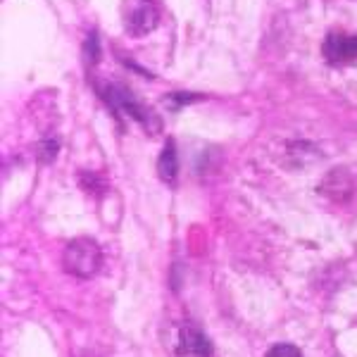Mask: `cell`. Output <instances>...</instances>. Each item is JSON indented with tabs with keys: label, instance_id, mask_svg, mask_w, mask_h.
<instances>
[{
	"label": "cell",
	"instance_id": "cell-1",
	"mask_svg": "<svg viewBox=\"0 0 357 357\" xmlns=\"http://www.w3.org/2000/svg\"><path fill=\"white\" fill-rule=\"evenodd\" d=\"M100 91V98L105 100V105L110 107V112L114 114L117 119L122 117H131L136 119L141 126H146L148 134H155V131H160V119L158 114H155L151 107L143 105L138 98L131 93L129 89H124V86H117V84H105Z\"/></svg>",
	"mask_w": 357,
	"mask_h": 357
},
{
	"label": "cell",
	"instance_id": "cell-2",
	"mask_svg": "<svg viewBox=\"0 0 357 357\" xmlns=\"http://www.w3.org/2000/svg\"><path fill=\"white\" fill-rule=\"evenodd\" d=\"M102 267V250L89 236H79V238L69 241L65 250V269L69 274L79 276V279H89L100 272Z\"/></svg>",
	"mask_w": 357,
	"mask_h": 357
},
{
	"label": "cell",
	"instance_id": "cell-3",
	"mask_svg": "<svg viewBox=\"0 0 357 357\" xmlns=\"http://www.w3.org/2000/svg\"><path fill=\"white\" fill-rule=\"evenodd\" d=\"M122 15L129 36H146L160 22V10L155 0H124Z\"/></svg>",
	"mask_w": 357,
	"mask_h": 357
},
{
	"label": "cell",
	"instance_id": "cell-4",
	"mask_svg": "<svg viewBox=\"0 0 357 357\" xmlns=\"http://www.w3.org/2000/svg\"><path fill=\"white\" fill-rule=\"evenodd\" d=\"M174 350L178 357H215V348H212L210 338L193 324L178 326Z\"/></svg>",
	"mask_w": 357,
	"mask_h": 357
},
{
	"label": "cell",
	"instance_id": "cell-5",
	"mask_svg": "<svg viewBox=\"0 0 357 357\" xmlns=\"http://www.w3.org/2000/svg\"><path fill=\"white\" fill-rule=\"evenodd\" d=\"M321 53L331 65H353V62H357V36L329 33L324 45H321Z\"/></svg>",
	"mask_w": 357,
	"mask_h": 357
},
{
	"label": "cell",
	"instance_id": "cell-6",
	"mask_svg": "<svg viewBox=\"0 0 357 357\" xmlns=\"http://www.w3.org/2000/svg\"><path fill=\"white\" fill-rule=\"evenodd\" d=\"M158 174L167 183V186H174V183H176V176H178V155H176L174 138H167L162 153H160Z\"/></svg>",
	"mask_w": 357,
	"mask_h": 357
},
{
	"label": "cell",
	"instance_id": "cell-7",
	"mask_svg": "<svg viewBox=\"0 0 357 357\" xmlns=\"http://www.w3.org/2000/svg\"><path fill=\"white\" fill-rule=\"evenodd\" d=\"M338 176H341V169H336V172H331V174H326V178H324L326 183H321L319 191L324 193V191H326V186H329V183H333V178H338ZM348 195H350V178L336 181V186H333L331 191H329V198H331V200H333V198H336V200H343V198H348Z\"/></svg>",
	"mask_w": 357,
	"mask_h": 357
},
{
	"label": "cell",
	"instance_id": "cell-8",
	"mask_svg": "<svg viewBox=\"0 0 357 357\" xmlns=\"http://www.w3.org/2000/svg\"><path fill=\"white\" fill-rule=\"evenodd\" d=\"M57 151H60V143H57L55 138H43V141L38 143V160H41V162H53Z\"/></svg>",
	"mask_w": 357,
	"mask_h": 357
},
{
	"label": "cell",
	"instance_id": "cell-9",
	"mask_svg": "<svg viewBox=\"0 0 357 357\" xmlns=\"http://www.w3.org/2000/svg\"><path fill=\"white\" fill-rule=\"evenodd\" d=\"M264 357H303V353H301V348H296V345H291V343H276L267 350Z\"/></svg>",
	"mask_w": 357,
	"mask_h": 357
},
{
	"label": "cell",
	"instance_id": "cell-10",
	"mask_svg": "<svg viewBox=\"0 0 357 357\" xmlns=\"http://www.w3.org/2000/svg\"><path fill=\"white\" fill-rule=\"evenodd\" d=\"M84 53H86V62H89V65H96L98 55H100V45H98V33L96 31H91L89 38H86Z\"/></svg>",
	"mask_w": 357,
	"mask_h": 357
},
{
	"label": "cell",
	"instance_id": "cell-11",
	"mask_svg": "<svg viewBox=\"0 0 357 357\" xmlns=\"http://www.w3.org/2000/svg\"><path fill=\"white\" fill-rule=\"evenodd\" d=\"M82 186L86 188V191L100 195L102 188H105V181H102L100 176H96V174H82Z\"/></svg>",
	"mask_w": 357,
	"mask_h": 357
},
{
	"label": "cell",
	"instance_id": "cell-12",
	"mask_svg": "<svg viewBox=\"0 0 357 357\" xmlns=\"http://www.w3.org/2000/svg\"><path fill=\"white\" fill-rule=\"evenodd\" d=\"M200 98H203V96H198V93H169L165 100H176L174 105H169L172 110H176V107L188 105V102H193V100H200Z\"/></svg>",
	"mask_w": 357,
	"mask_h": 357
}]
</instances>
